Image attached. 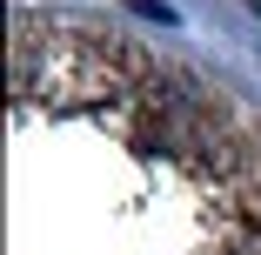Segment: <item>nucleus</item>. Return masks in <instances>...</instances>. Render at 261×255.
Listing matches in <instances>:
<instances>
[{
	"instance_id": "obj_1",
	"label": "nucleus",
	"mask_w": 261,
	"mask_h": 255,
	"mask_svg": "<svg viewBox=\"0 0 261 255\" xmlns=\"http://www.w3.org/2000/svg\"><path fill=\"white\" fill-rule=\"evenodd\" d=\"M141 81V61L121 47L74 34V27H34L20 20L14 40V87L20 101H47V108H108L127 101Z\"/></svg>"
}]
</instances>
